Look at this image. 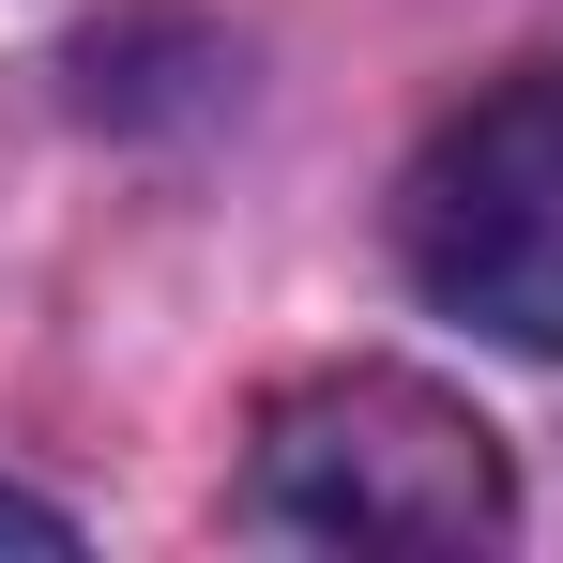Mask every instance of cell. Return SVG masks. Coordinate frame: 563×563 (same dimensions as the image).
<instances>
[{
    "instance_id": "cell-3",
    "label": "cell",
    "mask_w": 563,
    "mask_h": 563,
    "mask_svg": "<svg viewBox=\"0 0 563 563\" xmlns=\"http://www.w3.org/2000/svg\"><path fill=\"white\" fill-rule=\"evenodd\" d=\"M0 549H77V518H62V503H31V487H0Z\"/></svg>"
},
{
    "instance_id": "cell-2",
    "label": "cell",
    "mask_w": 563,
    "mask_h": 563,
    "mask_svg": "<svg viewBox=\"0 0 563 563\" xmlns=\"http://www.w3.org/2000/svg\"><path fill=\"white\" fill-rule=\"evenodd\" d=\"M396 244L442 320L503 335V351H563V62L472 92L396 198Z\"/></svg>"
},
{
    "instance_id": "cell-1",
    "label": "cell",
    "mask_w": 563,
    "mask_h": 563,
    "mask_svg": "<svg viewBox=\"0 0 563 563\" xmlns=\"http://www.w3.org/2000/svg\"><path fill=\"white\" fill-rule=\"evenodd\" d=\"M244 533H289V549H503L518 472H503V427L472 396H442L411 366H320L260 411Z\"/></svg>"
}]
</instances>
